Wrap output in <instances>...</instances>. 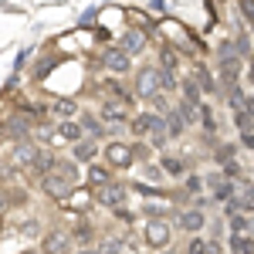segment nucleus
<instances>
[{
	"instance_id": "nucleus-1",
	"label": "nucleus",
	"mask_w": 254,
	"mask_h": 254,
	"mask_svg": "<svg viewBox=\"0 0 254 254\" xmlns=\"http://www.w3.org/2000/svg\"><path fill=\"white\" fill-rule=\"evenodd\" d=\"M102 153H105V166H109V170H129V166L136 163L129 142H105Z\"/></svg>"
},
{
	"instance_id": "nucleus-2",
	"label": "nucleus",
	"mask_w": 254,
	"mask_h": 254,
	"mask_svg": "<svg viewBox=\"0 0 254 254\" xmlns=\"http://www.w3.org/2000/svg\"><path fill=\"white\" fill-rule=\"evenodd\" d=\"M142 237H146V244H149L153 251H163V248H170V244H173V231H170V224H166V220H146Z\"/></svg>"
},
{
	"instance_id": "nucleus-3",
	"label": "nucleus",
	"mask_w": 254,
	"mask_h": 254,
	"mask_svg": "<svg viewBox=\"0 0 254 254\" xmlns=\"http://www.w3.org/2000/svg\"><path fill=\"white\" fill-rule=\"evenodd\" d=\"M102 207H109V210H119V207H126V200H129V190L126 187H119V183H105V187H95L92 190Z\"/></svg>"
},
{
	"instance_id": "nucleus-4",
	"label": "nucleus",
	"mask_w": 254,
	"mask_h": 254,
	"mask_svg": "<svg viewBox=\"0 0 254 254\" xmlns=\"http://www.w3.org/2000/svg\"><path fill=\"white\" fill-rule=\"evenodd\" d=\"M156 92H163L159 68H142V71L136 75V95H139V98H153Z\"/></svg>"
},
{
	"instance_id": "nucleus-5",
	"label": "nucleus",
	"mask_w": 254,
	"mask_h": 254,
	"mask_svg": "<svg viewBox=\"0 0 254 254\" xmlns=\"http://www.w3.org/2000/svg\"><path fill=\"white\" fill-rule=\"evenodd\" d=\"M129 129L136 136H153V132H163V116L159 112H142V116L129 119Z\"/></svg>"
},
{
	"instance_id": "nucleus-6",
	"label": "nucleus",
	"mask_w": 254,
	"mask_h": 254,
	"mask_svg": "<svg viewBox=\"0 0 254 254\" xmlns=\"http://www.w3.org/2000/svg\"><path fill=\"white\" fill-rule=\"evenodd\" d=\"M41 251L44 254H71L75 251V241H71V234H64V231H51V234H44Z\"/></svg>"
},
{
	"instance_id": "nucleus-7",
	"label": "nucleus",
	"mask_w": 254,
	"mask_h": 254,
	"mask_svg": "<svg viewBox=\"0 0 254 254\" xmlns=\"http://www.w3.org/2000/svg\"><path fill=\"white\" fill-rule=\"evenodd\" d=\"M176 227H180V231H187V234H200V231L207 227V214H203L200 207L180 210V217H176Z\"/></svg>"
},
{
	"instance_id": "nucleus-8",
	"label": "nucleus",
	"mask_w": 254,
	"mask_h": 254,
	"mask_svg": "<svg viewBox=\"0 0 254 254\" xmlns=\"http://www.w3.org/2000/svg\"><path fill=\"white\" fill-rule=\"evenodd\" d=\"M41 190L51 196V200H64V196L71 193L75 187H71L68 180H61L58 173H44V176H41Z\"/></svg>"
},
{
	"instance_id": "nucleus-9",
	"label": "nucleus",
	"mask_w": 254,
	"mask_h": 254,
	"mask_svg": "<svg viewBox=\"0 0 254 254\" xmlns=\"http://www.w3.org/2000/svg\"><path fill=\"white\" fill-rule=\"evenodd\" d=\"M119 48L132 58V55H142L146 51V31L142 27H129L126 34H122V41H119Z\"/></svg>"
},
{
	"instance_id": "nucleus-10",
	"label": "nucleus",
	"mask_w": 254,
	"mask_h": 254,
	"mask_svg": "<svg viewBox=\"0 0 254 254\" xmlns=\"http://www.w3.org/2000/svg\"><path fill=\"white\" fill-rule=\"evenodd\" d=\"M102 153V146H98V139H78V142H71V156L75 163H95V156Z\"/></svg>"
},
{
	"instance_id": "nucleus-11",
	"label": "nucleus",
	"mask_w": 254,
	"mask_h": 254,
	"mask_svg": "<svg viewBox=\"0 0 254 254\" xmlns=\"http://www.w3.org/2000/svg\"><path fill=\"white\" fill-rule=\"evenodd\" d=\"M102 61H105V68H109V71H116V75H126V71L132 68V58H129L122 48H112V51H105V58H102Z\"/></svg>"
},
{
	"instance_id": "nucleus-12",
	"label": "nucleus",
	"mask_w": 254,
	"mask_h": 254,
	"mask_svg": "<svg viewBox=\"0 0 254 254\" xmlns=\"http://www.w3.org/2000/svg\"><path fill=\"white\" fill-rule=\"evenodd\" d=\"M159 170H163V176H170V180H183V176L190 173V166H187L183 156H163L159 159Z\"/></svg>"
},
{
	"instance_id": "nucleus-13",
	"label": "nucleus",
	"mask_w": 254,
	"mask_h": 254,
	"mask_svg": "<svg viewBox=\"0 0 254 254\" xmlns=\"http://www.w3.org/2000/svg\"><path fill=\"white\" fill-rule=\"evenodd\" d=\"M85 183H88V190H95V187H105V183H112V170H109L105 163H88Z\"/></svg>"
},
{
	"instance_id": "nucleus-14",
	"label": "nucleus",
	"mask_w": 254,
	"mask_h": 254,
	"mask_svg": "<svg viewBox=\"0 0 254 254\" xmlns=\"http://www.w3.org/2000/svg\"><path fill=\"white\" fill-rule=\"evenodd\" d=\"M55 136H58L61 142H78V139H85V132H81V122H75V119H58Z\"/></svg>"
},
{
	"instance_id": "nucleus-15",
	"label": "nucleus",
	"mask_w": 254,
	"mask_h": 254,
	"mask_svg": "<svg viewBox=\"0 0 254 254\" xmlns=\"http://www.w3.org/2000/svg\"><path fill=\"white\" fill-rule=\"evenodd\" d=\"M41 156V149L34 142H17V149H14V166H34Z\"/></svg>"
},
{
	"instance_id": "nucleus-16",
	"label": "nucleus",
	"mask_w": 254,
	"mask_h": 254,
	"mask_svg": "<svg viewBox=\"0 0 254 254\" xmlns=\"http://www.w3.org/2000/svg\"><path fill=\"white\" fill-rule=\"evenodd\" d=\"M183 129H187V122L176 116V109H166L163 112V132H166V139H180Z\"/></svg>"
},
{
	"instance_id": "nucleus-17",
	"label": "nucleus",
	"mask_w": 254,
	"mask_h": 254,
	"mask_svg": "<svg viewBox=\"0 0 254 254\" xmlns=\"http://www.w3.org/2000/svg\"><path fill=\"white\" fill-rule=\"evenodd\" d=\"M51 173H58L61 180H68L71 187L81 180V173H78V163L75 159H55V166H51Z\"/></svg>"
},
{
	"instance_id": "nucleus-18",
	"label": "nucleus",
	"mask_w": 254,
	"mask_h": 254,
	"mask_svg": "<svg viewBox=\"0 0 254 254\" xmlns=\"http://www.w3.org/2000/svg\"><path fill=\"white\" fill-rule=\"evenodd\" d=\"M98 116H102V122H109V126H112V122H116V126H129V116L122 112V105H116V102L102 105V112H98Z\"/></svg>"
},
{
	"instance_id": "nucleus-19",
	"label": "nucleus",
	"mask_w": 254,
	"mask_h": 254,
	"mask_svg": "<svg viewBox=\"0 0 254 254\" xmlns=\"http://www.w3.org/2000/svg\"><path fill=\"white\" fill-rule=\"evenodd\" d=\"M176 85H180V92H183V102H190V105H200V102H203V92H200L196 78H183V81H176Z\"/></svg>"
},
{
	"instance_id": "nucleus-20",
	"label": "nucleus",
	"mask_w": 254,
	"mask_h": 254,
	"mask_svg": "<svg viewBox=\"0 0 254 254\" xmlns=\"http://www.w3.org/2000/svg\"><path fill=\"white\" fill-rule=\"evenodd\" d=\"M81 132H85L88 139H102L105 136V126H102L95 116H81Z\"/></svg>"
},
{
	"instance_id": "nucleus-21",
	"label": "nucleus",
	"mask_w": 254,
	"mask_h": 254,
	"mask_svg": "<svg viewBox=\"0 0 254 254\" xmlns=\"http://www.w3.org/2000/svg\"><path fill=\"white\" fill-rule=\"evenodd\" d=\"M51 112L58 119H75V112H78V105L71 102V98H58L55 105H51Z\"/></svg>"
},
{
	"instance_id": "nucleus-22",
	"label": "nucleus",
	"mask_w": 254,
	"mask_h": 254,
	"mask_svg": "<svg viewBox=\"0 0 254 254\" xmlns=\"http://www.w3.org/2000/svg\"><path fill=\"white\" fill-rule=\"evenodd\" d=\"M196 85H200V92H203V95H214V92H217L214 78H210V71H207V68H203V64H200V68H196Z\"/></svg>"
},
{
	"instance_id": "nucleus-23",
	"label": "nucleus",
	"mask_w": 254,
	"mask_h": 254,
	"mask_svg": "<svg viewBox=\"0 0 254 254\" xmlns=\"http://www.w3.org/2000/svg\"><path fill=\"white\" fill-rule=\"evenodd\" d=\"M227 224H231V234H248V227H251V220L241 214V210H234V214L227 217Z\"/></svg>"
},
{
	"instance_id": "nucleus-24",
	"label": "nucleus",
	"mask_w": 254,
	"mask_h": 254,
	"mask_svg": "<svg viewBox=\"0 0 254 254\" xmlns=\"http://www.w3.org/2000/svg\"><path fill=\"white\" fill-rule=\"evenodd\" d=\"M142 214L149 217V220H163V217L170 214V207H166V203H149V200H146V203H142Z\"/></svg>"
},
{
	"instance_id": "nucleus-25",
	"label": "nucleus",
	"mask_w": 254,
	"mask_h": 254,
	"mask_svg": "<svg viewBox=\"0 0 254 254\" xmlns=\"http://www.w3.org/2000/svg\"><path fill=\"white\" fill-rule=\"evenodd\" d=\"M95 254H122V241L119 237H105V241H98Z\"/></svg>"
},
{
	"instance_id": "nucleus-26",
	"label": "nucleus",
	"mask_w": 254,
	"mask_h": 254,
	"mask_svg": "<svg viewBox=\"0 0 254 254\" xmlns=\"http://www.w3.org/2000/svg\"><path fill=\"white\" fill-rule=\"evenodd\" d=\"M176 116L183 119L187 126H196V105H190V102H180V105H176Z\"/></svg>"
},
{
	"instance_id": "nucleus-27",
	"label": "nucleus",
	"mask_w": 254,
	"mask_h": 254,
	"mask_svg": "<svg viewBox=\"0 0 254 254\" xmlns=\"http://www.w3.org/2000/svg\"><path fill=\"white\" fill-rule=\"evenodd\" d=\"M187 254H207V241L200 234H190V244H187Z\"/></svg>"
},
{
	"instance_id": "nucleus-28",
	"label": "nucleus",
	"mask_w": 254,
	"mask_h": 254,
	"mask_svg": "<svg viewBox=\"0 0 254 254\" xmlns=\"http://www.w3.org/2000/svg\"><path fill=\"white\" fill-rule=\"evenodd\" d=\"M183 180H187V193H203V176H193V173H187Z\"/></svg>"
},
{
	"instance_id": "nucleus-29",
	"label": "nucleus",
	"mask_w": 254,
	"mask_h": 254,
	"mask_svg": "<svg viewBox=\"0 0 254 254\" xmlns=\"http://www.w3.org/2000/svg\"><path fill=\"white\" fill-rule=\"evenodd\" d=\"M159 61H163V71H173V68H176V51H173V48H163Z\"/></svg>"
},
{
	"instance_id": "nucleus-30",
	"label": "nucleus",
	"mask_w": 254,
	"mask_h": 254,
	"mask_svg": "<svg viewBox=\"0 0 254 254\" xmlns=\"http://www.w3.org/2000/svg\"><path fill=\"white\" fill-rule=\"evenodd\" d=\"M217 159H220L224 166H227V163H234V146H220V149H217Z\"/></svg>"
},
{
	"instance_id": "nucleus-31",
	"label": "nucleus",
	"mask_w": 254,
	"mask_h": 254,
	"mask_svg": "<svg viewBox=\"0 0 254 254\" xmlns=\"http://www.w3.org/2000/svg\"><path fill=\"white\" fill-rule=\"evenodd\" d=\"M142 173L149 176V180H163V170H159V166H153V163H146V170H142Z\"/></svg>"
},
{
	"instance_id": "nucleus-32",
	"label": "nucleus",
	"mask_w": 254,
	"mask_h": 254,
	"mask_svg": "<svg viewBox=\"0 0 254 254\" xmlns=\"http://www.w3.org/2000/svg\"><path fill=\"white\" fill-rule=\"evenodd\" d=\"M241 10H244V17L254 24V0H241Z\"/></svg>"
},
{
	"instance_id": "nucleus-33",
	"label": "nucleus",
	"mask_w": 254,
	"mask_h": 254,
	"mask_svg": "<svg viewBox=\"0 0 254 254\" xmlns=\"http://www.w3.org/2000/svg\"><path fill=\"white\" fill-rule=\"evenodd\" d=\"M248 78H251V85H254V58H248Z\"/></svg>"
},
{
	"instance_id": "nucleus-34",
	"label": "nucleus",
	"mask_w": 254,
	"mask_h": 254,
	"mask_svg": "<svg viewBox=\"0 0 254 254\" xmlns=\"http://www.w3.org/2000/svg\"><path fill=\"white\" fill-rule=\"evenodd\" d=\"M7 203H10V196H7V193H3V190H0V210H3Z\"/></svg>"
},
{
	"instance_id": "nucleus-35",
	"label": "nucleus",
	"mask_w": 254,
	"mask_h": 254,
	"mask_svg": "<svg viewBox=\"0 0 254 254\" xmlns=\"http://www.w3.org/2000/svg\"><path fill=\"white\" fill-rule=\"evenodd\" d=\"M241 254H254V241H248V244H244V251Z\"/></svg>"
},
{
	"instance_id": "nucleus-36",
	"label": "nucleus",
	"mask_w": 254,
	"mask_h": 254,
	"mask_svg": "<svg viewBox=\"0 0 254 254\" xmlns=\"http://www.w3.org/2000/svg\"><path fill=\"white\" fill-rule=\"evenodd\" d=\"M71 254H95V248H81V251H71Z\"/></svg>"
},
{
	"instance_id": "nucleus-37",
	"label": "nucleus",
	"mask_w": 254,
	"mask_h": 254,
	"mask_svg": "<svg viewBox=\"0 0 254 254\" xmlns=\"http://www.w3.org/2000/svg\"><path fill=\"white\" fill-rule=\"evenodd\" d=\"M0 234H3V214H0Z\"/></svg>"
},
{
	"instance_id": "nucleus-38",
	"label": "nucleus",
	"mask_w": 254,
	"mask_h": 254,
	"mask_svg": "<svg viewBox=\"0 0 254 254\" xmlns=\"http://www.w3.org/2000/svg\"><path fill=\"white\" fill-rule=\"evenodd\" d=\"M24 254H34V251H24Z\"/></svg>"
}]
</instances>
